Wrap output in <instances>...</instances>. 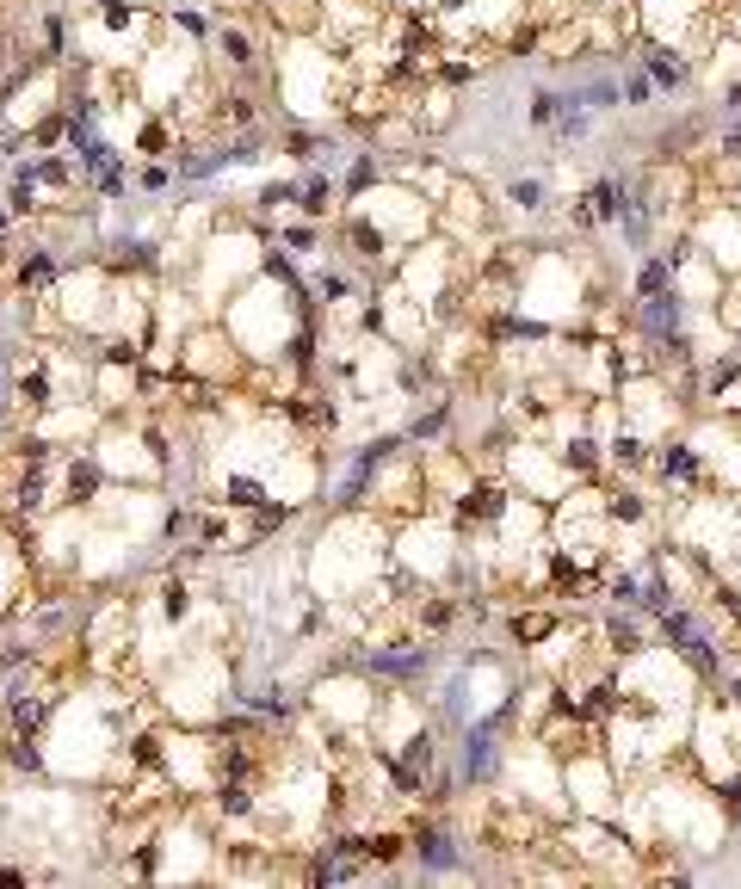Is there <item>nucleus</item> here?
Masks as SVG:
<instances>
[{"label": "nucleus", "mask_w": 741, "mask_h": 889, "mask_svg": "<svg viewBox=\"0 0 741 889\" xmlns=\"http://www.w3.org/2000/svg\"><path fill=\"white\" fill-rule=\"evenodd\" d=\"M637 68H643L661 93H686V87L698 81V62H692L680 44H661V38H643V44H637Z\"/></svg>", "instance_id": "1"}, {"label": "nucleus", "mask_w": 741, "mask_h": 889, "mask_svg": "<svg viewBox=\"0 0 741 889\" xmlns=\"http://www.w3.org/2000/svg\"><path fill=\"white\" fill-rule=\"evenodd\" d=\"M501 198L519 210V217H544V210L556 204V198H550V186H544V173H513Z\"/></svg>", "instance_id": "2"}, {"label": "nucleus", "mask_w": 741, "mask_h": 889, "mask_svg": "<svg viewBox=\"0 0 741 889\" xmlns=\"http://www.w3.org/2000/svg\"><path fill=\"white\" fill-rule=\"evenodd\" d=\"M13 278H19V291H25V297H44V291H56V284H62L50 254H25V260L13 266Z\"/></svg>", "instance_id": "3"}, {"label": "nucleus", "mask_w": 741, "mask_h": 889, "mask_svg": "<svg viewBox=\"0 0 741 889\" xmlns=\"http://www.w3.org/2000/svg\"><path fill=\"white\" fill-rule=\"evenodd\" d=\"M297 204L309 210V217H334V180H328V167L309 173V180H297Z\"/></svg>", "instance_id": "4"}, {"label": "nucleus", "mask_w": 741, "mask_h": 889, "mask_svg": "<svg viewBox=\"0 0 741 889\" xmlns=\"http://www.w3.org/2000/svg\"><path fill=\"white\" fill-rule=\"evenodd\" d=\"M562 112H569V93H556V87H538V93H532V124H538V130H556Z\"/></svg>", "instance_id": "5"}, {"label": "nucleus", "mask_w": 741, "mask_h": 889, "mask_svg": "<svg viewBox=\"0 0 741 889\" xmlns=\"http://www.w3.org/2000/svg\"><path fill=\"white\" fill-rule=\"evenodd\" d=\"M223 494H229V507H241V513H254V507L266 501V488H260V482H247V476H229Z\"/></svg>", "instance_id": "6"}]
</instances>
